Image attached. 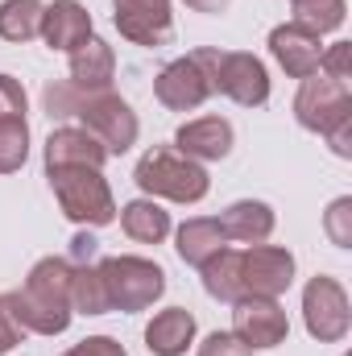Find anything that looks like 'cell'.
I'll list each match as a JSON object with an SVG mask.
<instances>
[{"label": "cell", "instance_id": "cell-1", "mask_svg": "<svg viewBox=\"0 0 352 356\" xmlns=\"http://www.w3.org/2000/svg\"><path fill=\"white\" fill-rule=\"evenodd\" d=\"M71 273L75 266L67 257H42L33 261L25 282L4 294L13 319L25 336H63L75 319L71 311Z\"/></svg>", "mask_w": 352, "mask_h": 356}, {"label": "cell", "instance_id": "cell-2", "mask_svg": "<svg viewBox=\"0 0 352 356\" xmlns=\"http://www.w3.org/2000/svg\"><path fill=\"white\" fill-rule=\"evenodd\" d=\"M133 182L145 199H166V203H182V207H195L207 199L211 191V178L207 166L182 158L175 145H154L137 158L133 166Z\"/></svg>", "mask_w": 352, "mask_h": 356}, {"label": "cell", "instance_id": "cell-3", "mask_svg": "<svg viewBox=\"0 0 352 356\" xmlns=\"http://www.w3.org/2000/svg\"><path fill=\"white\" fill-rule=\"evenodd\" d=\"M50 178V191L58 199V211L79 224V228H108L116 224V199H112V186L104 170H91V166H71V170H54Z\"/></svg>", "mask_w": 352, "mask_h": 356}, {"label": "cell", "instance_id": "cell-4", "mask_svg": "<svg viewBox=\"0 0 352 356\" xmlns=\"http://www.w3.org/2000/svg\"><path fill=\"white\" fill-rule=\"evenodd\" d=\"M99 273H104V286H108V302L120 315L150 311L166 294V269L154 257H137V253L99 257Z\"/></svg>", "mask_w": 352, "mask_h": 356}, {"label": "cell", "instance_id": "cell-5", "mask_svg": "<svg viewBox=\"0 0 352 356\" xmlns=\"http://www.w3.org/2000/svg\"><path fill=\"white\" fill-rule=\"evenodd\" d=\"M216 63H220V50H211V46H199V50L175 58V63H166L154 79V99L166 112L203 108L216 95Z\"/></svg>", "mask_w": 352, "mask_h": 356}, {"label": "cell", "instance_id": "cell-6", "mask_svg": "<svg viewBox=\"0 0 352 356\" xmlns=\"http://www.w3.org/2000/svg\"><path fill=\"white\" fill-rule=\"evenodd\" d=\"M75 116L83 120V129H88L91 137L108 149V158L129 154V149L137 145V137H141V120H137L133 104L112 88L108 91H88Z\"/></svg>", "mask_w": 352, "mask_h": 356}, {"label": "cell", "instance_id": "cell-7", "mask_svg": "<svg viewBox=\"0 0 352 356\" xmlns=\"http://www.w3.org/2000/svg\"><path fill=\"white\" fill-rule=\"evenodd\" d=\"M303 327L319 344H340L352 332V302L340 277L315 273L303 286Z\"/></svg>", "mask_w": 352, "mask_h": 356}, {"label": "cell", "instance_id": "cell-8", "mask_svg": "<svg viewBox=\"0 0 352 356\" xmlns=\"http://www.w3.org/2000/svg\"><path fill=\"white\" fill-rule=\"evenodd\" d=\"M241 344H249L253 353H269L278 344H286L290 336V315L282 307V298H237L232 302V327H228Z\"/></svg>", "mask_w": 352, "mask_h": 356}, {"label": "cell", "instance_id": "cell-9", "mask_svg": "<svg viewBox=\"0 0 352 356\" xmlns=\"http://www.w3.org/2000/svg\"><path fill=\"white\" fill-rule=\"evenodd\" d=\"M344 116H352V91L344 83H336V79H328L319 71L298 83V91H294V120H298V129L323 137Z\"/></svg>", "mask_w": 352, "mask_h": 356}, {"label": "cell", "instance_id": "cell-10", "mask_svg": "<svg viewBox=\"0 0 352 356\" xmlns=\"http://www.w3.org/2000/svg\"><path fill=\"white\" fill-rule=\"evenodd\" d=\"M112 25L133 46H166L175 38V4L170 0H112Z\"/></svg>", "mask_w": 352, "mask_h": 356}, {"label": "cell", "instance_id": "cell-11", "mask_svg": "<svg viewBox=\"0 0 352 356\" xmlns=\"http://www.w3.org/2000/svg\"><path fill=\"white\" fill-rule=\"evenodd\" d=\"M298 261L286 245H249L241 253V282L253 298H282L294 286Z\"/></svg>", "mask_w": 352, "mask_h": 356}, {"label": "cell", "instance_id": "cell-12", "mask_svg": "<svg viewBox=\"0 0 352 356\" xmlns=\"http://www.w3.org/2000/svg\"><path fill=\"white\" fill-rule=\"evenodd\" d=\"M216 95L241 104V108H262L269 104V71L257 54L249 50H220L216 63Z\"/></svg>", "mask_w": 352, "mask_h": 356}, {"label": "cell", "instance_id": "cell-13", "mask_svg": "<svg viewBox=\"0 0 352 356\" xmlns=\"http://www.w3.org/2000/svg\"><path fill=\"white\" fill-rule=\"evenodd\" d=\"M269 54L273 63L290 75V79H311L319 71V58H323V38L311 33L307 25L298 21H286V25H273L269 29Z\"/></svg>", "mask_w": 352, "mask_h": 356}, {"label": "cell", "instance_id": "cell-14", "mask_svg": "<svg viewBox=\"0 0 352 356\" xmlns=\"http://www.w3.org/2000/svg\"><path fill=\"white\" fill-rule=\"evenodd\" d=\"M232 145H237V129L224 116H195V120H182L175 129V149L199 166L224 162L232 154Z\"/></svg>", "mask_w": 352, "mask_h": 356}, {"label": "cell", "instance_id": "cell-15", "mask_svg": "<svg viewBox=\"0 0 352 356\" xmlns=\"http://www.w3.org/2000/svg\"><path fill=\"white\" fill-rule=\"evenodd\" d=\"M108 162V149L91 137L83 124H58L46 145H42V166L46 175L54 170H71V166H91V170H104Z\"/></svg>", "mask_w": 352, "mask_h": 356}, {"label": "cell", "instance_id": "cell-16", "mask_svg": "<svg viewBox=\"0 0 352 356\" xmlns=\"http://www.w3.org/2000/svg\"><path fill=\"white\" fill-rule=\"evenodd\" d=\"M91 33H95V25H91V13L88 4H79V0H50L46 4V13H42V42L50 46V50H58V54H71L75 46H83Z\"/></svg>", "mask_w": 352, "mask_h": 356}, {"label": "cell", "instance_id": "cell-17", "mask_svg": "<svg viewBox=\"0 0 352 356\" xmlns=\"http://www.w3.org/2000/svg\"><path fill=\"white\" fill-rule=\"evenodd\" d=\"M216 220L224 228V241H237V245H265L278 228V216L265 199H237Z\"/></svg>", "mask_w": 352, "mask_h": 356}, {"label": "cell", "instance_id": "cell-18", "mask_svg": "<svg viewBox=\"0 0 352 356\" xmlns=\"http://www.w3.org/2000/svg\"><path fill=\"white\" fill-rule=\"evenodd\" d=\"M67 79L75 83L79 91H108L112 88V79H116V50L104 42V38H95L91 33L83 46H75L71 54H67Z\"/></svg>", "mask_w": 352, "mask_h": 356}, {"label": "cell", "instance_id": "cell-19", "mask_svg": "<svg viewBox=\"0 0 352 356\" xmlns=\"http://www.w3.org/2000/svg\"><path fill=\"white\" fill-rule=\"evenodd\" d=\"M199 323L186 307H166L145 323V348L154 356H186V348H195Z\"/></svg>", "mask_w": 352, "mask_h": 356}, {"label": "cell", "instance_id": "cell-20", "mask_svg": "<svg viewBox=\"0 0 352 356\" xmlns=\"http://www.w3.org/2000/svg\"><path fill=\"white\" fill-rule=\"evenodd\" d=\"M220 249H228V241H224V228H220L216 216H191V220H182L175 228V253L182 266L199 269Z\"/></svg>", "mask_w": 352, "mask_h": 356}, {"label": "cell", "instance_id": "cell-21", "mask_svg": "<svg viewBox=\"0 0 352 356\" xmlns=\"http://www.w3.org/2000/svg\"><path fill=\"white\" fill-rule=\"evenodd\" d=\"M116 220H120V232L133 241V245H162L170 232H175V220H170V211L158 203V199H129L120 211H116Z\"/></svg>", "mask_w": 352, "mask_h": 356}, {"label": "cell", "instance_id": "cell-22", "mask_svg": "<svg viewBox=\"0 0 352 356\" xmlns=\"http://www.w3.org/2000/svg\"><path fill=\"white\" fill-rule=\"evenodd\" d=\"M199 277H203V290H207V298H216V302H237V298H245V282H241V249H220L211 261H203L199 266Z\"/></svg>", "mask_w": 352, "mask_h": 356}, {"label": "cell", "instance_id": "cell-23", "mask_svg": "<svg viewBox=\"0 0 352 356\" xmlns=\"http://www.w3.org/2000/svg\"><path fill=\"white\" fill-rule=\"evenodd\" d=\"M42 0H0V42L25 46L42 33Z\"/></svg>", "mask_w": 352, "mask_h": 356}, {"label": "cell", "instance_id": "cell-24", "mask_svg": "<svg viewBox=\"0 0 352 356\" xmlns=\"http://www.w3.org/2000/svg\"><path fill=\"white\" fill-rule=\"evenodd\" d=\"M71 311H75V315H108V311H112L108 286H104V273H99V261L75 266V273H71Z\"/></svg>", "mask_w": 352, "mask_h": 356}, {"label": "cell", "instance_id": "cell-25", "mask_svg": "<svg viewBox=\"0 0 352 356\" xmlns=\"http://www.w3.org/2000/svg\"><path fill=\"white\" fill-rule=\"evenodd\" d=\"M294 17L290 21H298V25H307L311 33H336L344 21H349V0H307V4H294L290 8Z\"/></svg>", "mask_w": 352, "mask_h": 356}, {"label": "cell", "instance_id": "cell-26", "mask_svg": "<svg viewBox=\"0 0 352 356\" xmlns=\"http://www.w3.org/2000/svg\"><path fill=\"white\" fill-rule=\"evenodd\" d=\"M29 162V120H0V175H17Z\"/></svg>", "mask_w": 352, "mask_h": 356}, {"label": "cell", "instance_id": "cell-27", "mask_svg": "<svg viewBox=\"0 0 352 356\" xmlns=\"http://www.w3.org/2000/svg\"><path fill=\"white\" fill-rule=\"evenodd\" d=\"M83 95H88V91H79L71 79H50L46 91H42V108L50 112V120H71V116L79 112Z\"/></svg>", "mask_w": 352, "mask_h": 356}, {"label": "cell", "instance_id": "cell-28", "mask_svg": "<svg viewBox=\"0 0 352 356\" xmlns=\"http://www.w3.org/2000/svg\"><path fill=\"white\" fill-rule=\"evenodd\" d=\"M323 236L336 249H352V195H340L323 211Z\"/></svg>", "mask_w": 352, "mask_h": 356}, {"label": "cell", "instance_id": "cell-29", "mask_svg": "<svg viewBox=\"0 0 352 356\" xmlns=\"http://www.w3.org/2000/svg\"><path fill=\"white\" fill-rule=\"evenodd\" d=\"M319 75L336 79V83H352V42H332L323 46V58H319Z\"/></svg>", "mask_w": 352, "mask_h": 356}, {"label": "cell", "instance_id": "cell-30", "mask_svg": "<svg viewBox=\"0 0 352 356\" xmlns=\"http://www.w3.org/2000/svg\"><path fill=\"white\" fill-rule=\"evenodd\" d=\"M195 356H253V348L241 344L232 332H207V336L195 344Z\"/></svg>", "mask_w": 352, "mask_h": 356}, {"label": "cell", "instance_id": "cell-31", "mask_svg": "<svg viewBox=\"0 0 352 356\" xmlns=\"http://www.w3.org/2000/svg\"><path fill=\"white\" fill-rule=\"evenodd\" d=\"M25 112H29V95L21 88V79H13V75L0 71V120L25 116Z\"/></svg>", "mask_w": 352, "mask_h": 356}, {"label": "cell", "instance_id": "cell-32", "mask_svg": "<svg viewBox=\"0 0 352 356\" xmlns=\"http://www.w3.org/2000/svg\"><path fill=\"white\" fill-rule=\"evenodd\" d=\"M63 356H129V353H125V344L112 340V336H88V340H79L75 348H67Z\"/></svg>", "mask_w": 352, "mask_h": 356}, {"label": "cell", "instance_id": "cell-33", "mask_svg": "<svg viewBox=\"0 0 352 356\" xmlns=\"http://www.w3.org/2000/svg\"><path fill=\"white\" fill-rule=\"evenodd\" d=\"M21 340H25V332H21V323L13 319V311H8V302L0 294V356H8Z\"/></svg>", "mask_w": 352, "mask_h": 356}, {"label": "cell", "instance_id": "cell-34", "mask_svg": "<svg viewBox=\"0 0 352 356\" xmlns=\"http://www.w3.org/2000/svg\"><path fill=\"white\" fill-rule=\"evenodd\" d=\"M67 261H71V266H91V261H99V241L91 236V228H79V232H75Z\"/></svg>", "mask_w": 352, "mask_h": 356}, {"label": "cell", "instance_id": "cell-35", "mask_svg": "<svg viewBox=\"0 0 352 356\" xmlns=\"http://www.w3.org/2000/svg\"><path fill=\"white\" fill-rule=\"evenodd\" d=\"M323 141L332 145V154L336 158H344V162H352V116H344V120H336L328 133H323Z\"/></svg>", "mask_w": 352, "mask_h": 356}, {"label": "cell", "instance_id": "cell-36", "mask_svg": "<svg viewBox=\"0 0 352 356\" xmlns=\"http://www.w3.org/2000/svg\"><path fill=\"white\" fill-rule=\"evenodd\" d=\"M191 13H203V17H220V13H228V4L232 0H182Z\"/></svg>", "mask_w": 352, "mask_h": 356}, {"label": "cell", "instance_id": "cell-37", "mask_svg": "<svg viewBox=\"0 0 352 356\" xmlns=\"http://www.w3.org/2000/svg\"><path fill=\"white\" fill-rule=\"evenodd\" d=\"M294 4H307V0H290V8H294Z\"/></svg>", "mask_w": 352, "mask_h": 356}]
</instances>
